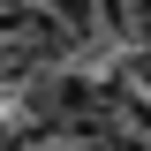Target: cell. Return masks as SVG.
I'll return each mask as SVG.
<instances>
[{"mask_svg": "<svg viewBox=\"0 0 151 151\" xmlns=\"http://www.w3.org/2000/svg\"><path fill=\"white\" fill-rule=\"evenodd\" d=\"M0 151H23V136H8V129H0Z\"/></svg>", "mask_w": 151, "mask_h": 151, "instance_id": "1", "label": "cell"}]
</instances>
